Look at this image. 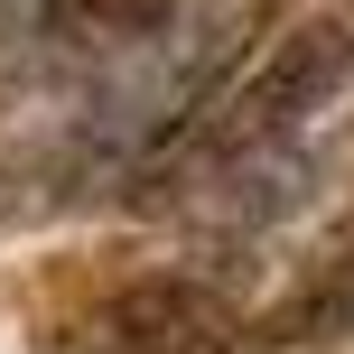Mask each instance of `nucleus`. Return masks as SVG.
Masks as SVG:
<instances>
[{
    "label": "nucleus",
    "instance_id": "3",
    "mask_svg": "<svg viewBox=\"0 0 354 354\" xmlns=\"http://www.w3.org/2000/svg\"><path fill=\"white\" fill-rule=\"evenodd\" d=\"M336 336H354V224L252 317V345H336Z\"/></svg>",
    "mask_w": 354,
    "mask_h": 354
},
{
    "label": "nucleus",
    "instance_id": "2",
    "mask_svg": "<svg viewBox=\"0 0 354 354\" xmlns=\"http://www.w3.org/2000/svg\"><path fill=\"white\" fill-rule=\"evenodd\" d=\"M252 289L224 261H131L47 317L56 354H224L252 345Z\"/></svg>",
    "mask_w": 354,
    "mask_h": 354
},
{
    "label": "nucleus",
    "instance_id": "1",
    "mask_svg": "<svg viewBox=\"0 0 354 354\" xmlns=\"http://www.w3.org/2000/svg\"><path fill=\"white\" fill-rule=\"evenodd\" d=\"M345 103H354V0H317V10H299L289 28L261 37V56L214 93V112L168 149V168L149 177L131 205L140 214H177L196 187L270 159V149L317 140Z\"/></svg>",
    "mask_w": 354,
    "mask_h": 354
}]
</instances>
